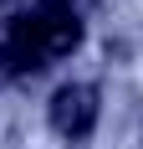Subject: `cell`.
<instances>
[{
  "mask_svg": "<svg viewBox=\"0 0 143 149\" xmlns=\"http://www.w3.org/2000/svg\"><path fill=\"white\" fill-rule=\"evenodd\" d=\"M51 129H56L67 144L87 139L97 129V88H87V82H67V88L51 93Z\"/></svg>",
  "mask_w": 143,
  "mask_h": 149,
  "instance_id": "obj_1",
  "label": "cell"
},
{
  "mask_svg": "<svg viewBox=\"0 0 143 149\" xmlns=\"http://www.w3.org/2000/svg\"><path fill=\"white\" fill-rule=\"evenodd\" d=\"M36 21H41V41H46V52H51V62H56V57H72V52L82 46V15L72 10V5L46 0Z\"/></svg>",
  "mask_w": 143,
  "mask_h": 149,
  "instance_id": "obj_2",
  "label": "cell"
},
{
  "mask_svg": "<svg viewBox=\"0 0 143 149\" xmlns=\"http://www.w3.org/2000/svg\"><path fill=\"white\" fill-rule=\"evenodd\" d=\"M0 5H5V10H10L15 21H21V15H36V10L46 5V0H0Z\"/></svg>",
  "mask_w": 143,
  "mask_h": 149,
  "instance_id": "obj_3",
  "label": "cell"
},
{
  "mask_svg": "<svg viewBox=\"0 0 143 149\" xmlns=\"http://www.w3.org/2000/svg\"><path fill=\"white\" fill-rule=\"evenodd\" d=\"M56 5H72V10H77V15H82V5H87V0H56Z\"/></svg>",
  "mask_w": 143,
  "mask_h": 149,
  "instance_id": "obj_4",
  "label": "cell"
}]
</instances>
